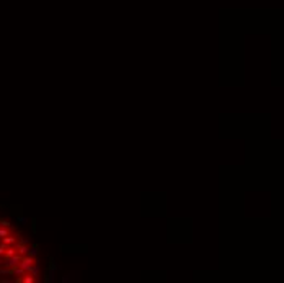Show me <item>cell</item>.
<instances>
[{"instance_id":"obj_1","label":"cell","mask_w":284,"mask_h":283,"mask_svg":"<svg viewBox=\"0 0 284 283\" xmlns=\"http://www.w3.org/2000/svg\"><path fill=\"white\" fill-rule=\"evenodd\" d=\"M26 255L36 257V255H38V247H29V249H28V254H26Z\"/></svg>"}]
</instances>
